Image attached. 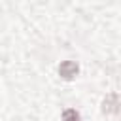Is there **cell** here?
<instances>
[{"label": "cell", "instance_id": "3", "mask_svg": "<svg viewBox=\"0 0 121 121\" xmlns=\"http://www.w3.org/2000/svg\"><path fill=\"white\" fill-rule=\"evenodd\" d=\"M62 121H79V113L76 110H66L62 113Z\"/></svg>", "mask_w": 121, "mask_h": 121}, {"label": "cell", "instance_id": "2", "mask_svg": "<svg viewBox=\"0 0 121 121\" xmlns=\"http://www.w3.org/2000/svg\"><path fill=\"white\" fill-rule=\"evenodd\" d=\"M104 112H108V113H115L117 112V95L115 93H112V95L106 96V100H104Z\"/></svg>", "mask_w": 121, "mask_h": 121}, {"label": "cell", "instance_id": "1", "mask_svg": "<svg viewBox=\"0 0 121 121\" xmlns=\"http://www.w3.org/2000/svg\"><path fill=\"white\" fill-rule=\"evenodd\" d=\"M59 74H60L62 78L70 79V78H74V76L78 74V64L72 62V60H64V62L59 66Z\"/></svg>", "mask_w": 121, "mask_h": 121}]
</instances>
